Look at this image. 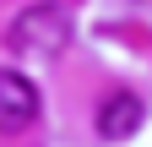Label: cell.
<instances>
[{
  "label": "cell",
  "instance_id": "cell-1",
  "mask_svg": "<svg viewBox=\"0 0 152 147\" xmlns=\"http://www.w3.org/2000/svg\"><path fill=\"white\" fill-rule=\"evenodd\" d=\"M6 44H11L16 54H44V60H49V54H60V49L71 44V11L60 6V0H38V6L16 11Z\"/></svg>",
  "mask_w": 152,
  "mask_h": 147
},
{
  "label": "cell",
  "instance_id": "cell-2",
  "mask_svg": "<svg viewBox=\"0 0 152 147\" xmlns=\"http://www.w3.org/2000/svg\"><path fill=\"white\" fill-rule=\"evenodd\" d=\"M38 109H44V98H38L33 76H22V71H0V131H27V125L38 120Z\"/></svg>",
  "mask_w": 152,
  "mask_h": 147
},
{
  "label": "cell",
  "instance_id": "cell-3",
  "mask_svg": "<svg viewBox=\"0 0 152 147\" xmlns=\"http://www.w3.org/2000/svg\"><path fill=\"white\" fill-rule=\"evenodd\" d=\"M141 120H147V104L136 98V93H109L103 104H98V136L103 142H125V136H136L141 131Z\"/></svg>",
  "mask_w": 152,
  "mask_h": 147
}]
</instances>
